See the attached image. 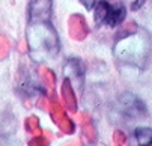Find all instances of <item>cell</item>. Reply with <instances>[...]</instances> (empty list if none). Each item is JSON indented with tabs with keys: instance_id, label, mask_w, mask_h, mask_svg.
Returning a JSON list of instances; mask_svg holds the SVG:
<instances>
[{
	"instance_id": "cell-2",
	"label": "cell",
	"mask_w": 152,
	"mask_h": 146,
	"mask_svg": "<svg viewBox=\"0 0 152 146\" xmlns=\"http://www.w3.org/2000/svg\"><path fill=\"white\" fill-rule=\"evenodd\" d=\"M29 53L36 62L54 59L60 50V41L50 21H32L27 27Z\"/></svg>"
},
{
	"instance_id": "cell-8",
	"label": "cell",
	"mask_w": 152,
	"mask_h": 146,
	"mask_svg": "<svg viewBox=\"0 0 152 146\" xmlns=\"http://www.w3.org/2000/svg\"><path fill=\"white\" fill-rule=\"evenodd\" d=\"M89 33V29H88V24L83 20L81 15H72L69 18V35L71 38L77 39V41H81L88 36Z\"/></svg>"
},
{
	"instance_id": "cell-18",
	"label": "cell",
	"mask_w": 152,
	"mask_h": 146,
	"mask_svg": "<svg viewBox=\"0 0 152 146\" xmlns=\"http://www.w3.org/2000/svg\"><path fill=\"white\" fill-rule=\"evenodd\" d=\"M96 2H98V0H81V3L88 8V9H92V8L96 5Z\"/></svg>"
},
{
	"instance_id": "cell-3",
	"label": "cell",
	"mask_w": 152,
	"mask_h": 146,
	"mask_svg": "<svg viewBox=\"0 0 152 146\" xmlns=\"http://www.w3.org/2000/svg\"><path fill=\"white\" fill-rule=\"evenodd\" d=\"M94 8H95V23L98 26L104 24V26L116 27L124 21L126 15V11L122 5L118 8H113L105 0H98Z\"/></svg>"
},
{
	"instance_id": "cell-10",
	"label": "cell",
	"mask_w": 152,
	"mask_h": 146,
	"mask_svg": "<svg viewBox=\"0 0 152 146\" xmlns=\"http://www.w3.org/2000/svg\"><path fill=\"white\" fill-rule=\"evenodd\" d=\"M15 128H17V122H15L14 115L6 112L2 118V122H0V133H2L3 137L9 139L15 133Z\"/></svg>"
},
{
	"instance_id": "cell-13",
	"label": "cell",
	"mask_w": 152,
	"mask_h": 146,
	"mask_svg": "<svg viewBox=\"0 0 152 146\" xmlns=\"http://www.w3.org/2000/svg\"><path fill=\"white\" fill-rule=\"evenodd\" d=\"M39 78L48 86V89H50L51 92L54 91L56 81H54V74L51 72V69H48V68H42V69H39Z\"/></svg>"
},
{
	"instance_id": "cell-7",
	"label": "cell",
	"mask_w": 152,
	"mask_h": 146,
	"mask_svg": "<svg viewBox=\"0 0 152 146\" xmlns=\"http://www.w3.org/2000/svg\"><path fill=\"white\" fill-rule=\"evenodd\" d=\"M50 113L53 116V120L57 123V127L65 133V134H72L74 133V122L65 115L63 109L60 107V104L51 102L50 104Z\"/></svg>"
},
{
	"instance_id": "cell-15",
	"label": "cell",
	"mask_w": 152,
	"mask_h": 146,
	"mask_svg": "<svg viewBox=\"0 0 152 146\" xmlns=\"http://www.w3.org/2000/svg\"><path fill=\"white\" fill-rule=\"evenodd\" d=\"M9 53V44L5 38H0V59H3Z\"/></svg>"
},
{
	"instance_id": "cell-16",
	"label": "cell",
	"mask_w": 152,
	"mask_h": 146,
	"mask_svg": "<svg viewBox=\"0 0 152 146\" xmlns=\"http://www.w3.org/2000/svg\"><path fill=\"white\" fill-rule=\"evenodd\" d=\"M146 2V0H129V6H131L133 11H137L142 8V5Z\"/></svg>"
},
{
	"instance_id": "cell-9",
	"label": "cell",
	"mask_w": 152,
	"mask_h": 146,
	"mask_svg": "<svg viewBox=\"0 0 152 146\" xmlns=\"http://www.w3.org/2000/svg\"><path fill=\"white\" fill-rule=\"evenodd\" d=\"M60 95H62V99L65 102V106H66L71 112H75L77 110V99H75V95H74V88H72L71 81L68 78H65L63 83H62Z\"/></svg>"
},
{
	"instance_id": "cell-17",
	"label": "cell",
	"mask_w": 152,
	"mask_h": 146,
	"mask_svg": "<svg viewBox=\"0 0 152 146\" xmlns=\"http://www.w3.org/2000/svg\"><path fill=\"white\" fill-rule=\"evenodd\" d=\"M50 142L47 140V139H42V137H35L32 142H30V145H48Z\"/></svg>"
},
{
	"instance_id": "cell-19",
	"label": "cell",
	"mask_w": 152,
	"mask_h": 146,
	"mask_svg": "<svg viewBox=\"0 0 152 146\" xmlns=\"http://www.w3.org/2000/svg\"><path fill=\"white\" fill-rule=\"evenodd\" d=\"M115 142H116V143H119V142L122 143V142H124V136H122L119 131H118V133H115Z\"/></svg>"
},
{
	"instance_id": "cell-14",
	"label": "cell",
	"mask_w": 152,
	"mask_h": 146,
	"mask_svg": "<svg viewBox=\"0 0 152 146\" xmlns=\"http://www.w3.org/2000/svg\"><path fill=\"white\" fill-rule=\"evenodd\" d=\"M26 130L32 134L41 136V128H39V120L36 116H30L26 119Z\"/></svg>"
},
{
	"instance_id": "cell-12",
	"label": "cell",
	"mask_w": 152,
	"mask_h": 146,
	"mask_svg": "<svg viewBox=\"0 0 152 146\" xmlns=\"http://www.w3.org/2000/svg\"><path fill=\"white\" fill-rule=\"evenodd\" d=\"M81 123H83V131H84V136L89 142H95L96 139V133L94 130V125L89 119L88 115H81Z\"/></svg>"
},
{
	"instance_id": "cell-4",
	"label": "cell",
	"mask_w": 152,
	"mask_h": 146,
	"mask_svg": "<svg viewBox=\"0 0 152 146\" xmlns=\"http://www.w3.org/2000/svg\"><path fill=\"white\" fill-rule=\"evenodd\" d=\"M119 107L129 118H143L146 115L145 102L133 92H124L119 96Z\"/></svg>"
},
{
	"instance_id": "cell-6",
	"label": "cell",
	"mask_w": 152,
	"mask_h": 146,
	"mask_svg": "<svg viewBox=\"0 0 152 146\" xmlns=\"http://www.w3.org/2000/svg\"><path fill=\"white\" fill-rule=\"evenodd\" d=\"M53 0H30L29 21H48L51 17Z\"/></svg>"
},
{
	"instance_id": "cell-5",
	"label": "cell",
	"mask_w": 152,
	"mask_h": 146,
	"mask_svg": "<svg viewBox=\"0 0 152 146\" xmlns=\"http://www.w3.org/2000/svg\"><path fill=\"white\" fill-rule=\"evenodd\" d=\"M65 78H68L71 81L72 88H75L78 92L83 89V83H84V65L83 62L77 57L68 59V62L65 64L63 68Z\"/></svg>"
},
{
	"instance_id": "cell-1",
	"label": "cell",
	"mask_w": 152,
	"mask_h": 146,
	"mask_svg": "<svg viewBox=\"0 0 152 146\" xmlns=\"http://www.w3.org/2000/svg\"><path fill=\"white\" fill-rule=\"evenodd\" d=\"M152 53V36L148 30L139 29L136 24H128L116 38L115 56L129 66L143 69Z\"/></svg>"
},
{
	"instance_id": "cell-11",
	"label": "cell",
	"mask_w": 152,
	"mask_h": 146,
	"mask_svg": "<svg viewBox=\"0 0 152 146\" xmlns=\"http://www.w3.org/2000/svg\"><path fill=\"white\" fill-rule=\"evenodd\" d=\"M134 136H136V140H137L139 145H145V146L152 145V128L139 127L134 131Z\"/></svg>"
}]
</instances>
